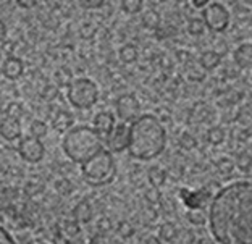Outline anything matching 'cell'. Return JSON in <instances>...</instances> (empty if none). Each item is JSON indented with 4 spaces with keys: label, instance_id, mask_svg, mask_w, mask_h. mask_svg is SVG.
<instances>
[{
    "label": "cell",
    "instance_id": "484cf974",
    "mask_svg": "<svg viewBox=\"0 0 252 244\" xmlns=\"http://www.w3.org/2000/svg\"><path fill=\"white\" fill-rule=\"evenodd\" d=\"M146 244H162V243H160L158 238L151 236V238H147V240H146Z\"/></svg>",
    "mask_w": 252,
    "mask_h": 244
},
{
    "label": "cell",
    "instance_id": "7a4b0ae2",
    "mask_svg": "<svg viewBox=\"0 0 252 244\" xmlns=\"http://www.w3.org/2000/svg\"><path fill=\"white\" fill-rule=\"evenodd\" d=\"M167 146V131L154 115L137 117L129 126L128 151L134 158L151 160L163 152Z\"/></svg>",
    "mask_w": 252,
    "mask_h": 244
},
{
    "label": "cell",
    "instance_id": "4316f807",
    "mask_svg": "<svg viewBox=\"0 0 252 244\" xmlns=\"http://www.w3.org/2000/svg\"><path fill=\"white\" fill-rule=\"evenodd\" d=\"M18 5H20V7H34L32 2H20Z\"/></svg>",
    "mask_w": 252,
    "mask_h": 244
},
{
    "label": "cell",
    "instance_id": "6da1fadb",
    "mask_svg": "<svg viewBox=\"0 0 252 244\" xmlns=\"http://www.w3.org/2000/svg\"><path fill=\"white\" fill-rule=\"evenodd\" d=\"M209 223L219 244H252V181L239 180L217 192Z\"/></svg>",
    "mask_w": 252,
    "mask_h": 244
},
{
    "label": "cell",
    "instance_id": "8fae6325",
    "mask_svg": "<svg viewBox=\"0 0 252 244\" xmlns=\"http://www.w3.org/2000/svg\"><path fill=\"white\" fill-rule=\"evenodd\" d=\"M23 70H25V65L18 57L8 55L2 61V73L7 79H18L23 75Z\"/></svg>",
    "mask_w": 252,
    "mask_h": 244
},
{
    "label": "cell",
    "instance_id": "2e32d148",
    "mask_svg": "<svg viewBox=\"0 0 252 244\" xmlns=\"http://www.w3.org/2000/svg\"><path fill=\"white\" fill-rule=\"evenodd\" d=\"M71 124H73V117L68 112H60L54 120V126L57 129H60V131H65V129L70 131Z\"/></svg>",
    "mask_w": 252,
    "mask_h": 244
},
{
    "label": "cell",
    "instance_id": "5bb4252c",
    "mask_svg": "<svg viewBox=\"0 0 252 244\" xmlns=\"http://www.w3.org/2000/svg\"><path fill=\"white\" fill-rule=\"evenodd\" d=\"M118 57H120V60L123 61V63H134V61L137 60V49H136V45L133 44H125L120 47L118 50Z\"/></svg>",
    "mask_w": 252,
    "mask_h": 244
},
{
    "label": "cell",
    "instance_id": "ba28073f",
    "mask_svg": "<svg viewBox=\"0 0 252 244\" xmlns=\"http://www.w3.org/2000/svg\"><path fill=\"white\" fill-rule=\"evenodd\" d=\"M128 139H129V126L126 123H120L113 128V131L108 134L107 138V146L108 152H123L128 149Z\"/></svg>",
    "mask_w": 252,
    "mask_h": 244
},
{
    "label": "cell",
    "instance_id": "5b68a950",
    "mask_svg": "<svg viewBox=\"0 0 252 244\" xmlns=\"http://www.w3.org/2000/svg\"><path fill=\"white\" fill-rule=\"evenodd\" d=\"M99 99V88L89 78H76L68 86V100L76 109H91Z\"/></svg>",
    "mask_w": 252,
    "mask_h": 244
},
{
    "label": "cell",
    "instance_id": "d6986e66",
    "mask_svg": "<svg viewBox=\"0 0 252 244\" xmlns=\"http://www.w3.org/2000/svg\"><path fill=\"white\" fill-rule=\"evenodd\" d=\"M55 81L59 86H63V88H68L70 84L73 83V75L71 71L68 70L66 66H62L60 70L55 71Z\"/></svg>",
    "mask_w": 252,
    "mask_h": 244
},
{
    "label": "cell",
    "instance_id": "30bf717a",
    "mask_svg": "<svg viewBox=\"0 0 252 244\" xmlns=\"http://www.w3.org/2000/svg\"><path fill=\"white\" fill-rule=\"evenodd\" d=\"M21 123L20 120H13V118H3L0 122V136L7 141H15L21 138Z\"/></svg>",
    "mask_w": 252,
    "mask_h": 244
},
{
    "label": "cell",
    "instance_id": "83f0119b",
    "mask_svg": "<svg viewBox=\"0 0 252 244\" xmlns=\"http://www.w3.org/2000/svg\"><path fill=\"white\" fill-rule=\"evenodd\" d=\"M2 61H3V60H2V52H0V63H2Z\"/></svg>",
    "mask_w": 252,
    "mask_h": 244
},
{
    "label": "cell",
    "instance_id": "277c9868",
    "mask_svg": "<svg viewBox=\"0 0 252 244\" xmlns=\"http://www.w3.org/2000/svg\"><path fill=\"white\" fill-rule=\"evenodd\" d=\"M84 180L93 186H104L110 183L115 177L117 165L115 158H113L112 152L100 151L99 154L94 155L91 160L81 165Z\"/></svg>",
    "mask_w": 252,
    "mask_h": 244
},
{
    "label": "cell",
    "instance_id": "603a6c76",
    "mask_svg": "<svg viewBox=\"0 0 252 244\" xmlns=\"http://www.w3.org/2000/svg\"><path fill=\"white\" fill-rule=\"evenodd\" d=\"M118 231H120V235L125 236V238H128V236L133 235V228H131L129 223H122V225H120V230Z\"/></svg>",
    "mask_w": 252,
    "mask_h": 244
},
{
    "label": "cell",
    "instance_id": "8992f818",
    "mask_svg": "<svg viewBox=\"0 0 252 244\" xmlns=\"http://www.w3.org/2000/svg\"><path fill=\"white\" fill-rule=\"evenodd\" d=\"M18 152L21 158H25L26 162L30 163H39L45 155V147L42 144L41 139L31 138V136H26L20 141L18 146Z\"/></svg>",
    "mask_w": 252,
    "mask_h": 244
},
{
    "label": "cell",
    "instance_id": "ffe728a7",
    "mask_svg": "<svg viewBox=\"0 0 252 244\" xmlns=\"http://www.w3.org/2000/svg\"><path fill=\"white\" fill-rule=\"evenodd\" d=\"M142 2H139V0H126V2H122V8L123 11H126V13H139V11L142 10Z\"/></svg>",
    "mask_w": 252,
    "mask_h": 244
},
{
    "label": "cell",
    "instance_id": "ac0fdd59",
    "mask_svg": "<svg viewBox=\"0 0 252 244\" xmlns=\"http://www.w3.org/2000/svg\"><path fill=\"white\" fill-rule=\"evenodd\" d=\"M47 131H49V126H47V123H45V122H42V120L31 122V126H30L31 138L41 139V138H44L45 134H47Z\"/></svg>",
    "mask_w": 252,
    "mask_h": 244
},
{
    "label": "cell",
    "instance_id": "d4e9b609",
    "mask_svg": "<svg viewBox=\"0 0 252 244\" xmlns=\"http://www.w3.org/2000/svg\"><path fill=\"white\" fill-rule=\"evenodd\" d=\"M5 36H7V25H5V23L0 20V42L3 41Z\"/></svg>",
    "mask_w": 252,
    "mask_h": 244
},
{
    "label": "cell",
    "instance_id": "cb8c5ba5",
    "mask_svg": "<svg viewBox=\"0 0 252 244\" xmlns=\"http://www.w3.org/2000/svg\"><path fill=\"white\" fill-rule=\"evenodd\" d=\"M81 5L86 8H100L102 5H104V2H83Z\"/></svg>",
    "mask_w": 252,
    "mask_h": 244
},
{
    "label": "cell",
    "instance_id": "e0dca14e",
    "mask_svg": "<svg viewBox=\"0 0 252 244\" xmlns=\"http://www.w3.org/2000/svg\"><path fill=\"white\" fill-rule=\"evenodd\" d=\"M142 25H144L147 30H157L160 26V15L156 10H149L142 15Z\"/></svg>",
    "mask_w": 252,
    "mask_h": 244
},
{
    "label": "cell",
    "instance_id": "7c38bea8",
    "mask_svg": "<svg viewBox=\"0 0 252 244\" xmlns=\"http://www.w3.org/2000/svg\"><path fill=\"white\" fill-rule=\"evenodd\" d=\"M93 218V207L88 201H81L79 204H76L73 211V220L76 223H88L89 220Z\"/></svg>",
    "mask_w": 252,
    "mask_h": 244
},
{
    "label": "cell",
    "instance_id": "7402d4cb",
    "mask_svg": "<svg viewBox=\"0 0 252 244\" xmlns=\"http://www.w3.org/2000/svg\"><path fill=\"white\" fill-rule=\"evenodd\" d=\"M0 244H16L13 238H11L2 226H0Z\"/></svg>",
    "mask_w": 252,
    "mask_h": 244
},
{
    "label": "cell",
    "instance_id": "3957f363",
    "mask_svg": "<svg viewBox=\"0 0 252 244\" xmlns=\"http://www.w3.org/2000/svg\"><path fill=\"white\" fill-rule=\"evenodd\" d=\"M63 152L74 163H86L104 151L102 138L91 126H74L63 136Z\"/></svg>",
    "mask_w": 252,
    "mask_h": 244
},
{
    "label": "cell",
    "instance_id": "44dd1931",
    "mask_svg": "<svg viewBox=\"0 0 252 244\" xmlns=\"http://www.w3.org/2000/svg\"><path fill=\"white\" fill-rule=\"evenodd\" d=\"M23 115V107L18 104V102H11L7 109V117L13 118V120H20Z\"/></svg>",
    "mask_w": 252,
    "mask_h": 244
},
{
    "label": "cell",
    "instance_id": "52a82bcc",
    "mask_svg": "<svg viewBox=\"0 0 252 244\" xmlns=\"http://www.w3.org/2000/svg\"><path fill=\"white\" fill-rule=\"evenodd\" d=\"M115 113L123 123L134 122L137 113H139V102H137L136 95L133 94L120 95L115 102Z\"/></svg>",
    "mask_w": 252,
    "mask_h": 244
},
{
    "label": "cell",
    "instance_id": "4fadbf2b",
    "mask_svg": "<svg viewBox=\"0 0 252 244\" xmlns=\"http://www.w3.org/2000/svg\"><path fill=\"white\" fill-rule=\"evenodd\" d=\"M176 236H178V228H176L175 223L167 222L158 228V240L160 241L171 243L176 240Z\"/></svg>",
    "mask_w": 252,
    "mask_h": 244
},
{
    "label": "cell",
    "instance_id": "9a60e30c",
    "mask_svg": "<svg viewBox=\"0 0 252 244\" xmlns=\"http://www.w3.org/2000/svg\"><path fill=\"white\" fill-rule=\"evenodd\" d=\"M165 180H167V173H165L163 168L152 167L151 170H149V183H151L156 189H158L160 186H163Z\"/></svg>",
    "mask_w": 252,
    "mask_h": 244
},
{
    "label": "cell",
    "instance_id": "9c48e42d",
    "mask_svg": "<svg viewBox=\"0 0 252 244\" xmlns=\"http://www.w3.org/2000/svg\"><path fill=\"white\" fill-rule=\"evenodd\" d=\"M115 117L112 115L110 112H100L97 113L93 120V129L102 138V136H107L113 131V128H115Z\"/></svg>",
    "mask_w": 252,
    "mask_h": 244
}]
</instances>
